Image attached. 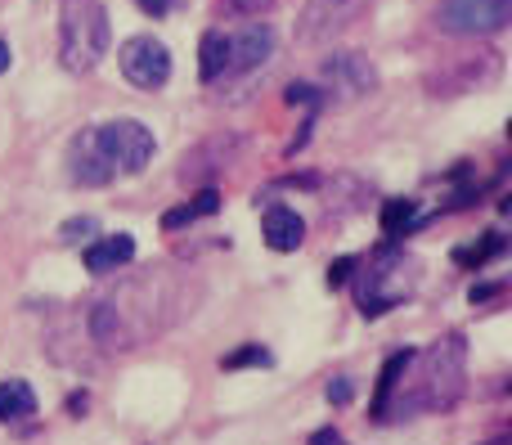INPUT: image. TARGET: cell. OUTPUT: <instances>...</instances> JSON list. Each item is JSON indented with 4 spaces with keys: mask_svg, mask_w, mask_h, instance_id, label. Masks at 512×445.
<instances>
[{
    "mask_svg": "<svg viewBox=\"0 0 512 445\" xmlns=\"http://www.w3.org/2000/svg\"><path fill=\"white\" fill-rule=\"evenodd\" d=\"M9 63H14V54H9V41H0V72H9Z\"/></svg>",
    "mask_w": 512,
    "mask_h": 445,
    "instance_id": "1f68e13d",
    "label": "cell"
},
{
    "mask_svg": "<svg viewBox=\"0 0 512 445\" xmlns=\"http://www.w3.org/2000/svg\"><path fill=\"white\" fill-rule=\"evenodd\" d=\"M409 356H414V351H396V356H391L387 365H382V378H378V396H373V419H382V410H387L391 392H396V387H400V374H405Z\"/></svg>",
    "mask_w": 512,
    "mask_h": 445,
    "instance_id": "e0dca14e",
    "label": "cell"
},
{
    "mask_svg": "<svg viewBox=\"0 0 512 445\" xmlns=\"http://www.w3.org/2000/svg\"><path fill=\"white\" fill-rule=\"evenodd\" d=\"M499 293V284H481V288H472V302H486V297H495Z\"/></svg>",
    "mask_w": 512,
    "mask_h": 445,
    "instance_id": "4dcf8cb0",
    "label": "cell"
},
{
    "mask_svg": "<svg viewBox=\"0 0 512 445\" xmlns=\"http://www.w3.org/2000/svg\"><path fill=\"white\" fill-rule=\"evenodd\" d=\"M288 104H306V108H319V104H328V99L319 95L315 86H288Z\"/></svg>",
    "mask_w": 512,
    "mask_h": 445,
    "instance_id": "484cf974",
    "label": "cell"
},
{
    "mask_svg": "<svg viewBox=\"0 0 512 445\" xmlns=\"http://www.w3.org/2000/svg\"><path fill=\"white\" fill-rule=\"evenodd\" d=\"M328 401H333V405H346V401H351V383H346V378L328 383Z\"/></svg>",
    "mask_w": 512,
    "mask_h": 445,
    "instance_id": "83f0119b",
    "label": "cell"
},
{
    "mask_svg": "<svg viewBox=\"0 0 512 445\" xmlns=\"http://www.w3.org/2000/svg\"><path fill=\"white\" fill-rule=\"evenodd\" d=\"M274 0H216V18H265Z\"/></svg>",
    "mask_w": 512,
    "mask_h": 445,
    "instance_id": "ffe728a7",
    "label": "cell"
},
{
    "mask_svg": "<svg viewBox=\"0 0 512 445\" xmlns=\"http://www.w3.org/2000/svg\"><path fill=\"white\" fill-rule=\"evenodd\" d=\"M113 45L104 0H59V63L68 72H95Z\"/></svg>",
    "mask_w": 512,
    "mask_h": 445,
    "instance_id": "3957f363",
    "label": "cell"
},
{
    "mask_svg": "<svg viewBox=\"0 0 512 445\" xmlns=\"http://www.w3.org/2000/svg\"><path fill=\"white\" fill-rule=\"evenodd\" d=\"M36 414V392L23 378H5L0 383V423H23Z\"/></svg>",
    "mask_w": 512,
    "mask_h": 445,
    "instance_id": "2e32d148",
    "label": "cell"
},
{
    "mask_svg": "<svg viewBox=\"0 0 512 445\" xmlns=\"http://www.w3.org/2000/svg\"><path fill=\"white\" fill-rule=\"evenodd\" d=\"M198 221V216H194V207H171V212L167 216H162V230H185V225H194Z\"/></svg>",
    "mask_w": 512,
    "mask_h": 445,
    "instance_id": "d4e9b609",
    "label": "cell"
},
{
    "mask_svg": "<svg viewBox=\"0 0 512 445\" xmlns=\"http://www.w3.org/2000/svg\"><path fill=\"white\" fill-rule=\"evenodd\" d=\"M364 5H369V0H306V9H301V18H297V41L301 45L333 41V36H342L346 27L364 14Z\"/></svg>",
    "mask_w": 512,
    "mask_h": 445,
    "instance_id": "7c38bea8",
    "label": "cell"
},
{
    "mask_svg": "<svg viewBox=\"0 0 512 445\" xmlns=\"http://www.w3.org/2000/svg\"><path fill=\"white\" fill-rule=\"evenodd\" d=\"M400 392H391L396 401H387V414L414 419V414H445L459 405L463 387H468V338L463 333H445L427 351H414L400 374Z\"/></svg>",
    "mask_w": 512,
    "mask_h": 445,
    "instance_id": "7a4b0ae2",
    "label": "cell"
},
{
    "mask_svg": "<svg viewBox=\"0 0 512 445\" xmlns=\"http://www.w3.org/2000/svg\"><path fill=\"white\" fill-rule=\"evenodd\" d=\"M261 234H265V248L270 252H297L301 243H306V221H301L292 207L274 203V207H265Z\"/></svg>",
    "mask_w": 512,
    "mask_h": 445,
    "instance_id": "5bb4252c",
    "label": "cell"
},
{
    "mask_svg": "<svg viewBox=\"0 0 512 445\" xmlns=\"http://www.w3.org/2000/svg\"><path fill=\"white\" fill-rule=\"evenodd\" d=\"M512 23V0H441L436 5V27L450 36H495Z\"/></svg>",
    "mask_w": 512,
    "mask_h": 445,
    "instance_id": "52a82bcc",
    "label": "cell"
},
{
    "mask_svg": "<svg viewBox=\"0 0 512 445\" xmlns=\"http://www.w3.org/2000/svg\"><path fill=\"white\" fill-rule=\"evenodd\" d=\"M99 234V221L95 216H77V221H63V230H59V243H90Z\"/></svg>",
    "mask_w": 512,
    "mask_h": 445,
    "instance_id": "44dd1931",
    "label": "cell"
},
{
    "mask_svg": "<svg viewBox=\"0 0 512 445\" xmlns=\"http://www.w3.org/2000/svg\"><path fill=\"white\" fill-rule=\"evenodd\" d=\"M90 135H95L99 153L108 158L113 176H140V171L153 162V153H158L153 131L144 122H135V117H113V122H99V126H90Z\"/></svg>",
    "mask_w": 512,
    "mask_h": 445,
    "instance_id": "8992f818",
    "label": "cell"
},
{
    "mask_svg": "<svg viewBox=\"0 0 512 445\" xmlns=\"http://www.w3.org/2000/svg\"><path fill=\"white\" fill-rule=\"evenodd\" d=\"M117 63H122V77L131 81L135 90H162L171 81V50L158 41V36H149V32L122 41Z\"/></svg>",
    "mask_w": 512,
    "mask_h": 445,
    "instance_id": "30bf717a",
    "label": "cell"
},
{
    "mask_svg": "<svg viewBox=\"0 0 512 445\" xmlns=\"http://www.w3.org/2000/svg\"><path fill=\"white\" fill-rule=\"evenodd\" d=\"M189 207H194V216H212V212H221V194H216V185H207Z\"/></svg>",
    "mask_w": 512,
    "mask_h": 445,
    "instance_id": "cb8c5ba5",
    "label": "cell"
},
{
    "mask_svg": "<svg viewBox=\"0 0 512 445\" xmlns=\"http://www.w3.org/2000/svg\"><path fill=\"white\" fill-rule=\"evenodd\" d=\"M221 63H225V27H212L203 36V59H198V72H203L207 86L221 81Z\"/></svg>",
    "mask_w": 512,
    "mask_h": 445,
    "instance_id": "ac0fdd59",
    "label": "cell"
},
{
    "mask_svg": "<svg viewBox=\"0 0 512 445\" xmlns=\"http://www.w3.org/2000/svg\"><path fill=\"white\" fill-rule=\"evenodd\" d=\"M495 445H508V441H495Z\"/></svg>",
    "mask_w": 512,
    "mask_h": 445,
    "instance_id": "d6a6232c",
    "label": "cell"
},
{
    "mask_svg": "<svg viewBox=\"0 0 512 445\" xmlns=\"http://www.w3.org/2000/svg\"><path fill=\"white\" fill-rule=\"evenodd\" d=\"M274 59V27L265 18H243L239 27L225 32V63H221V81L225 77H252L265 63Z\"/></svg>",
    "mask_w": 512,
    "mask_h": 445,
    "instance_id": "ba28073f",
    "label": "cell"
},
{
    "mask_svg": "<svg viewBox=\"0 0 512 445\" xmlns=\"http://www.w3.org/2000/svg\"><path fill=\"white\" fill-rule=\"evenodd\" d=\"M504 77V54L495 45H463V50L445 54L441 63H432L423 77L432 99H454V95H477V90L499 86Z\"/></svg>",
    "mask_w": 512,
    "mask_h": 445,
    "instance_id": "277c9868",
    "label": "cell"
},
{
    "mask_svg": "<svg viewBox=\"0 0 512 445\" xmlns=\"http://www.w3.org/2000/svg\"><path fill=\"white\" fill-rule=\"evenodd\" d=\"M140 9H144V14H153V18H162L171 9V0H140Z\"/></svg>",
    "mask_w": 512,
    "mask_h": 445,
    "instance_id": "f546056e",
    "label": "cell"
},
{
    "mask_svg": "<svg viewBox=\"0 0 512 445\" xmlns=\"http://www.w3.org/2000/svg\"><path fill=\"white\" fill-rule=\"evenodd\" d=\"M414 198H391L387 207H382V234H400L409 230V221H414Z\"/></svg>",
    "mask_w": 512,
    "mask_h": 445,
    "instance_id": "d6986e66",
    "label": "cell"
},
{
    "mask_svg": "<svg viewBox=\"0 0 512 445\" xmlns=\"http://www.w3.org/2000/svg\"><path fill=\"white\" fill-rule=\"evenodd\" d=\"M135 261V239L131 234H108V239H90L86 248V270L90 275H117V270H126Z\"/></svg>",
    "mask_w": 512,
    "mask_h": 445,
    "instance_id": "9a60e30c",
    "label": "cell"
},
{
    "mask_svg": "<svg viewBox=\"0 0 512 445\" xmlns=\"http://www.w3.org/2000/svg\"><path fill=\"white\" fill-rule=\"evenodd\" d=\"M243 365H270V351L261 342H248V347H239L234 356L221 360V369H243Z\"/></svg>",
    "mask_w": 512,
    "mask_h": 445,
    "instance_id": "603a6c76",
    "label": "cell"
},
{
    "mask_svg": "<svg viewBox=\"0 0 512 445\" xmlns=\"http://www.w3.org/2000/svg\"><path fill=\"white\" fill-rule=\"evenodd\" d=\"M306 445H346V437H342V432H337V428H319V432H315V437H310Z\"/></svg>",
    "mask_w": 512,
    "mask_h": 445,
    "instance_id": "f1b7e54d",
    "label": "cell"
},
{
    "mask_svg": "<svg viewBox=\"0 0 512 445\" xmlns=\"http://www.w3.org/2000/svg\"><path fill=\"white\" fill-rule=\"evenodd\" d=\"M68 176H72V185H81V189H104V185H113L117 180L90 131H81L77 140L68 144Z\"/></svg>",
    "mask_w": 512,
    "mask_h": 445,
    "instance_id": "4fadbf2b",
    "label": "cell"
},
{
    "mask_svg": "<svg viewBox=\"0 0 512 445\" xmlns=\"http://www.w3.org/2000/svg\"><path fill=\"white\" fill-rule=\"evenodd\" d=\"M418 279H423V266H418V257H409V252L400 248H382L378 257L369 261V270H360V311L369 315V320H378V315H387L391 306H400L405 297H414Z\"/></svg>",
    "mask_w": 512,
    "mask_h": 445,
    "instance_id": "5b68a950",
    "label": "cell"
},
{
    "mask_svg": "<svg viewBox=\"0 0 512 445\" xmlns=\"http://www.w3.org/2000/svg\"><path fill=\"white\" fill-rule=\"evenodd\" d=\"M499 252H504V234H490L481 248H463V252H454V257H459L463 266H486V261L499 257Z\"/></svg>",
    "mask_w": 512,
    "mask_h": 445,
    "instance_id": "7402d4cb",
    "label": "cell"
},
{
    "mask_svg": "<svg viewBox=\"0 0 512 445\" xmlns=\"http://www.w3.org/2000/svg\"><path fill=\"white\" fill-rule=\"evenodd\" d=\"M351 270H355V257H337L333 266H328V284H333V288H342L346 279H351Z\"/></svg>",
    "mask_w": 512,
    "mask_h": 445,
    "instance_id": "4316f807",
    "label": "cell"
},
{
    "mask_svg": "<svg viewBox=\"0 0 512 445\" xmlns=\"http://www.w3.org/2000/svg\"><path fill=\"white\" fill-rule=\"evenodd\" d=\"M319 77H324V86H328L324 99H337V104L378 90V68H373V59L360 50H333L319 63Z\"/></svg>",
    "mask_w": 512,
    "mask_h": 445,
    "instance_id": "9c48e42d",
    "label": "cell"
},
{
    "mask_svg": "<svg viewBox=\"0 0 512 445\" xmlns=\"http://www.w3.org/2000/svg\"><path fill=\"white\" fill-rule=\"evenodd\" d=\"M239 153H243V140L234 131L207 135L203 144H194V149L180 158V180H185V185H207V180L225 176V171L239 162Z\"/></svg>",
    "mask_w": 512,
    "mask_h": 445,
    "instance_id": "8fae6325",
    "label": "cell"
},
{
    "mask_svg": "<svg viewBox=\"0 0 512 445\" xmlns=\"http://www.w3.org/2000/svg\"><path fill=\"white\" fill-rule=\"evenodd\" d=\"M194 297L185 293V279L171 275L122 279L113 293H99L95 302H86L81 329H86L90 347L99 351H135L149 338L167 333L180 315L194 311Z\"/></svg>",
    "mask_w": 512,
    "mask_h": 445,
    "instance_id": "6da1fadb",
    "label": "cell"
}]
</instances>
